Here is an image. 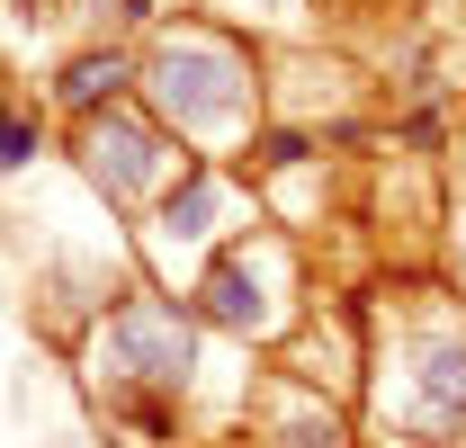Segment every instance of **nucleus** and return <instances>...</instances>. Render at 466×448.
I'll list each match as a JSON object with an SVG mask.
<instances>
[{"label":"nucleus","mask_w":466,"mask_h":448,"mask_svg":"<svg viewBox=\"0 0 466 448\" xmlns=\"http://www.w3.org/2000/svg\"><path fill=\"white\" fill-rule=\"evenodd\" d=\"M90 9H99V18H116V27H144V18H153L144 0H90Z\"/></svg>","instance_id":"10"},{"label":"nucleus","mask_w":466,"mask_h":448,"mask_svg":"<svg viewBox=\"0 0 466 448\" xmlns=\"http://www.w3.org/2000/svg\"><path fill=\"white\" fill-rule=\"evenodd\" d=\"M27 162H36V117L0 108V170H27Z\"/></svg>","instance_id":"9"},{"label":"nucleus","mask_w":466,"mask_h":448,"mask_svg":"<svg viewBox=\"0 0 466 448\" xmlns=\"http://www.w3.org/2000/svg\"><path fill=\"white\" fill-rule=\"evenodd\" d=\"M198 323L207 332H233V341H279L296 314V251L288 233H242L207 260V279L188 287Z\"/></svg>","instance_id":"3"},{"label":"nucleus","mask_w":466,"mask_h":448,"mask_svg":"<svg viewBox=\"0 0 466 448\" xmlns=\"http://www.w3.org/2000/svg\"><path fill=\"white\" fill-rule=\"evenodd\" d=\"M198 368H207V323H198L188 296H126L90 332V359H81L108 431L135 440V448H179L188 440Z\"/></svg>","instance_id":"1"},{"label":"nucleus","mask_w":466,"mask_h":448,"mask_svg":"<svg viewBox=\"0 0 466 448\" xmlns=\"http://www.w3.org/2000/svg\"><path fill=\"white\" fill-rule=\"evenodd\" d=\"M72 153H81L90 188H99L108 207H144L153 188H171V135H162L144 108H126V99H108V108L81 117Z\"/></svg>","instance_id":"4"},{"label":"nucleus","mask_w":466,"mask_h":448,"mask_svg":"<svg viewBox=\"0 0 466 448\" xmlns=\"http://www.w3.org/2000/svg\"><path fill=\"white\" fill-rule=\"evenodd\" d=\"M216 216H225V179H216L207 162H188L171 188H162V216L153 224H162V242H207Z\"/></svg>","instance_id":"6"},{"label":"nucleus","mask_w":466,"mask_h":448,"mask_svg":"<svg viewBox=\"0 0 466 448\" xmlns=\"http://www.w3.org/2000/svg\"><path fill=\"white\" fill-rule=\"evenodd\" d=\"M126 90H135V55H116V46H90V55H72V63H63L55 108L90 117V108H108V99H126Z\"/></svg>","instance_id":"7"},{"label":"nucleus","mask_w":466,"mask_h":448,"mask_svg":"<svg viewBox=\"0 0 466 448\" xmlns=\"http://www.w3.org/2000/svg\"><path fill=\"white\" fill-rule=\"evenodd\" d=\"M449 270H458V287H466V207H458V224H449Z\"/></svg>","instance_id":"11"},{"label":"nucleus","mask_w":466,"mask_h":448,"mask_svg":"<svg viewBox=\"0 0 466 448\" xmlns=\"http://www.w3.org/2000/svg\"><path fill=\"white\" fill-rule=\"evenodd\" d=\"M135 90H144V117L179 135V144H225V135H251V108H260V72L233 46L225 27H171L153 36L144 63H135Z\"/></svg>","instance_id":"2"},{"label":"nucleus","mask_w":466,"mask_h":448,"mask_svg":"<svg viewBox=\"0 0 466 448\" xmlns=\"http://www.w3.org/2000/svg\"><path fill=\"white\" fill-rule=\"evenodd\" d=\"M395 431L431 448H466V323H421L404 341V403Z\"/></svg>","instance_id":"5"},{"label":"nucleus","mask_w":466,"mask_h":448,"mask_svg":"<svg viewBox=\"0 0 466 448\" xmlns=\"http://www.w3.org/2000/svg\"><path fill=\"white\" fill-rule=\"evenodd\" d=\"M279 403H288V412L269 422L260 448H350V422L323 403V394H279Z\"/></svg>","instance_id":"8"}]
</instances>
